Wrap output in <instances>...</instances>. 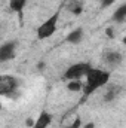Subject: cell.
Wrapping results in <instances>:
<instances>
[{
  "label": "cell",
  "mask_w": 126,
  "mask_h": 128,
  "mask_svg": "<svg viewBox=\"0 0 126 128\" xmlns=\"http://www.w3.org/2000/svg\"><path fill=\"white\" fill-rule=\"evenodd\" d=\"M110 80V72H104L101 68H91L89 73L86 74V84L83 88V94L85 98L89 97L91 94H94L96 90L105 86Z\"/></svg>",
  "instance_id": "cell-1"
},
{
  "label": "cell",
  "mask_w": 126,
  "mask_h": 128,
  "mask_svg": "<svg viewBox=\"0 0 126 128\" xmlns=\"http://www.w3.org/2000/svg\"><path fill=\"white\" fill-rule=\"evenodd\" d=\"M58 20H60V10H57L54 15H51L45 22H42L37 28V39L39 40H45L49 39L51 36H54L57 28H58Z\"/></svg>",
  "instance_id": "cell-2"
},
{
  "label": "cell",
  "mask_w": 126,
  "mask_h": 128,
  "mask_svg": "<svg viewBox=\"0 0 126 128\" xmlns=\"http://www.w3.org/2000/svg\"><path fill=\"white\" fill-rule=\"evenodd\" d=\"M91 64L89 63H77V64H73L71 67H68L64 73V78L67 80H82V78L89 73L91 70Z\"/></svg>",
  "instance_id": "cell-3"
},
{
  "label": "cell",
  "mask_w": 126,
  "mask_h": 128,
  "mask_svg": "<svg viewBox=\"0 0 126 128\" xmlns=\"http://www.w3.org/2000/svg\"><path fill=\"white\" fill-rule=\"evenodd\" d=\"M19 86V80L15 76H9V74H3L0 78V96L7 97L12 92H16Z\"/></svg>",
  "instance_id": "cell-4"
},
{
  "label": "cell",
  "mask_w": 126,
  "mask_h": 128,
  "mask_svg": "<svg viewBox=\"0 0 126 128\" xmlns=\"http://www.w3.org/2000/svg\"><path fill=\"white\" fill-rule=\"evenodd\" d=\"M102 61L107 63L108 66H111V67H116V66L122 64L123 55H122L120 52H117V51L107 49V51H104V54H102Z\"/></svg>",
  "instance_id": "cell-5"
},
{
  "label": "cell",
  "mask_w": 126,
  "mask_h": 128,
  "mask_svg": "<svg viewBox=\"0 0 126 128\" xmlns=\"http://www.w3.org/2000/svg\"><path fill=\"white\" fill-rule=\"evenodd\" d=\"M16 42H7L0 46V63H6L15 57Z\"/></svg>",
  "instance_id": "cell-6"
},
{
  "label": "cell",
  "mask_w": 126,
  "mask_h": 128,
  "mask_svg": "<svg viewBox=\"0 0 126 128\" xmlns=\"http://www.w3.org/2000/svg\"><path fill=\"white\" fill-rule=\"evenodd\" d=\"M52 119H54V118H52V115L43 110V112L37 116L36 124H34V127H33V128H48L51 124H52Z\"/></svg>",
  "instance_id": "cell-7"
},
{
  "label": "cell",
  "mask_w": 126,
  "mask_h": 128,
  "mask_svg": "<svg viewBox=\"0 0 126 128\" xmlns=\"http://www.w3.org/2000/svg\"><path fill=\"white\" fill-rule=\"evenodd\" d=\"M25 4H27V0H9V8L12 12L18 14L19 21H22V14H24Z\"/></svg>",
  "instance_id": "cell-8"
},
{
  "label": "cell",
  "mask_w": 126,
  "mask_h": 128,
  "mask_svg": "<svg viewBox=\"0 0 126 128\" xmlns=\"http://www.w3.org/2000/svg\"><path fill=\"white\" fill-rule=\"evenodd\" d=\"M67 10L71 12L73 15H80L83 12V2L82 0H70L67 3Z\"/></svg>",
  "instance_id": "cell-9"
},
{
  "label": "cell",
  "mask_w": 126,
  "mask_h": 128,
  "mask_svg": "<svg viewBox=\"0 0 126 128\" xmlns=\"http://www.w3.org/2000/svg\"><path fill=\"white\" fill-rule=\"evenodd\" d=\"M82 40H83V30L82 28H76V30H73V32L67 36V42L68 43H73V45H77Z\"/></svg>",
  "instance_id": "cell-10"
},
{
  "label": "cell",
  "mask_w": 126,
  "mask_h": 128,
  "mask_svg": "<svg viewBox=\"0 0 126 128\" xmlns=\"http://www.w3.org/2000/svg\"><path fill=\"white\" fill-rule=\"evenodd\" d=\"M119 91H120V86H117V85H111L105 92H104V96H102V98H104V101L107 103H110V101H113L114 98H116V96L119 94Z\"/></svg>",
  "instance_id": "cell-11"
},
{
  "label": "cell",
  "mask_w": 126,
  "mask_h": 128,
  "mask_svg": "<svg viewBox=\"0 0 126 128\" xmlns=\"http://www.w3.org/2000/svg\"><path fill=\"white\" fill-rule=\"evenodd\" d=\"M123 20H126V3H123L122 6H119V9H116V12L113 14V21L122 22Z\"/></svg>",
  "instance_id": "cell-12"
},
{
  "label": "cell",
  "mask_w": 126,
  "mask_h": 128,
  "mask_svg": "<svg viewBox=\"0 0 126 128\" xmlns=\"http://www.w3.org/2000/svg\"><path fill=\"white\" fill-rule=\"evenodd\" d=\"M83 88H85V85L82 80H68V84H67V90L71 92H79Z\"/></svg>",
  "instance_id": "cell-13"
},
{
  "label": "cell",
  "mask_w": 126,
  "mask_h": 128,
  "mask_svg": "<svg viewBox=\"0 0 126 128\" xmlns=\"http://www.w3.org/2000/svg\"><path fill=\"white\" fill-rule=\"evenodd\" d=\"M80 127H82V119H80V116H76V119L73 121V124L68 125L67 128H80Z\"/></svg>",
  "instance_id": "cell-14"
},
{
  "label": "cell",
  "mask_w": 126,
  "mask_h": 128,
  "mask_svg": "<svg viewBox=\"0 0 126 128\" xmlns=\"http://www.w3.org/2000/svg\"><path fill=\"white\" fill-rule=\"evenodd\" d=\"M114 2H116V0H101V8L105 9V8H108V6H111Z\"/></svg>",
  "instance_id": "cell-15"
},
{
  "label": "cell",
  "mask_w": 126,
  "mask_h": 128,
  "mask_svg": "<svg viewBox=\"0 0 126 128\" xmlns=\"http://www.w3.org/2000/svg\"><path fill=\"white\" fill-rule=\"evenodd\" d=\"M34 124H36V119H33V118H27V119H25V127L33 128Z\"/></svg>",
  "instance_id": "cell-16"
},
{
  "label": "cell",
  "mask_w": 126,
  "mask_h": 128,
  "mask_svg": "<svg viewBox=\"0 0 126 128\" xmlns=\"http://www.w3.org/2000/svg\"><path fill=\"white\" fill-rule=\"evenodd\" d=\"M105 34H107V37L113 39V37H114V30H113V27H108V28L105 30Z\"/></svg>",
  "instance_id": "cell-17"
},
{
  "label": "cell",
  "mask_w": 126,
  "mask_h": 128,
  "mask_svg": "<svg viewBox=\"0 0 126 128\" xmlns=\"http://www.w3.org/2000/svg\"><path fill=\"white\" fill-rule=\"evenodd\" d=\"M83 128H95V124L94 122H88V124H85Z\"/></svg>",
  "instance_id": "cell-18"
},
{
  "label": "cell",
  "mask_w": 126,
  "mask_h": 128,
  "mask_svg": "<svg viewBox=\"0 0 126 128\" xmlns=\"http://www.w3.org/2000/svg\"><path fill=\"white\" fill-rule=\"evenodd\" d=\"M123 45H125V46H126V36H125V37H123Z\"/></svg>",
  "instance_id": "cell-19"
}]
</instances>
